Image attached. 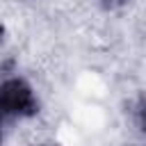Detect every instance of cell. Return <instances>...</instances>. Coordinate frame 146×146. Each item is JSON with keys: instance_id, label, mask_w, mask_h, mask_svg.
Instances as JSON below:
<instances>
[{"instance_id": "1", "label": "cell", "mask_w": 146, "mask_h": 146, "mask_svg": "<svg viewBox=\"0 0 146 146\" xmlns=\"http://www.w3.org/2000/svg\"><path fill=\"white\" fill-rule=\"evenodd\" d=\"M144 121H146V114H144Z\"/></svg>"}]
</instances>
